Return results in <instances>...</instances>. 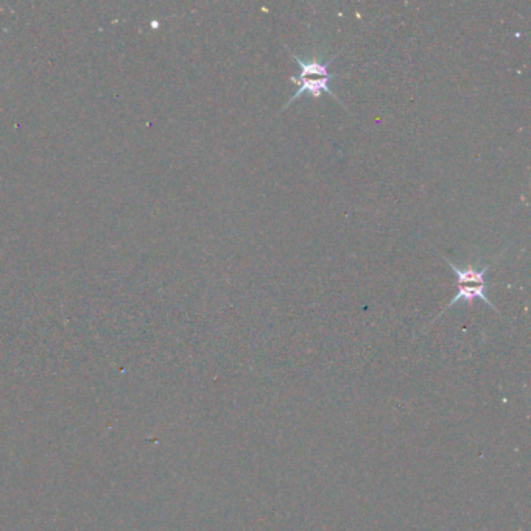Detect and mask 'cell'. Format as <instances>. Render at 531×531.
<instances>
[{
  "instance_id": "obj_2",
  "label": "cell",
  "mask_w": 531,
  "mask_h": 531,
  "mask_svg": "<svg viewBox=\"0 0 531 531\" xmlns=\"http://www.w3.org/2000/svg\"><path fill=\"white\" fill-rule=\"evenodd\" d=\"M288 50V54L291 55V58L295 59V61L299 64V67H301V75H299V79H310V76H318V79H324V76L330 75L329 74V66L332 64L333 59L337 58V55H332L329 56L328 59H320V58H315V59H301L299 56H296L293 54V50Z\"/></svg>"
},
{
  "instance_id": "obj_4",
  "label": "cell",
  "mask_w": 531,
  "mask_h": 531,
  "mask_svg": "<svg viewBox=\"0 0 531 531\" xmlns=\"http://www.w3.org/2000/svg\"><path fill=\"white\" fill-rule=\"evenodd\" d=\"M475 299H482V301L483 303H486L487 305H490L491 308H494V312H497V308H495V305L490 301V299H487V296H486V285H474V287H460V290H458V293L455 295V296H453V299H452V301L447 304V307H444V310L442 312H440V315L438 316H436V318L435 320H438L440 318V316L444 313V312H447L449 310V308L450 307H453V305H455V304H458V303H461V301H465V303H467V304H472L474 301H475ZM433 320V321H435Z\"/></svg>"
},
{
  "instance_id": "obj_1",
  "label": "cell",
  "mask_w": 531,
  "mask_h": 531,
  "mask_svg": "<svg viewBox=\"0 0 531 531\" xmlns=\"http://www.w3.org/2000/svg\"><path fill=\"white\" fill-rule=\"evenodd\" d=\"M335 79H337V75H328V76H324V79H299V76L296 79V76H290V81H291V83L299 84V88H298V91L293 93V96L290 97V100L285 103V105L282 106L280 113H282V111H284V109H287V108H288V106L291 105V103H293L295 100H298L299 97H301L303 93H308V96L313 97V98H320V97L323 96V93H329L330 97H333V100H337L341 106H345V105H343V103H341V100L335 96V92H333V91L329 88L330 80H335ZM345 108H346V106H345Z\"/></svg>"
},
{
  "instance_id": "obj_3",
  "label": "cell",
  "mask_w": 531,
  "mask_h": 531,
  "mask_svg": "<svg viewBox=\"0 0 531 531\" xmlns=\"http://www.w3.org/2000/svg\"><path fill=\"white\" fill-rule=\"evenodd\" d=\"M444 262H447L449 267L453 270V273H455V279H457V284L460 287H462L465 284H475V285H486V279H485V274L487 273V270L491 268V265H486V267L483 268H474V267H466V268H458L455 263L450 262L447 257L441 256Z\"/></svg>"
}]
</instances>
